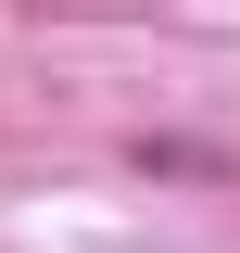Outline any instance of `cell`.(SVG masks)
Segmentation results:
<instances>
[{"mask_svg":"<svg viewBox=\"0 0 240 253\" xmlns=\"http://www.w3.org/2000/svg\"><path fill=\"white\" fill-rule=\"evenodd\" d=\"M126 165H139V177H177V190H240V152L177 139V126H139V139H126Z\"/></svg>","mask_w":240,"mask_h":253,"instance_id":"6da1fadb","label":"cell"}]
</instances>
